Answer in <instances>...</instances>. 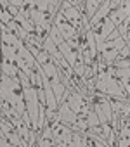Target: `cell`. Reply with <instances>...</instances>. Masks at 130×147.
<instances>
[{
  "mask_svg": "<svg viewBox=\"0 0 130 147\" xmlns=\"http://www.w3.org/2000/svg\"><path fill=\"white\" fill-rule=\"evenodd\" d=\"M59 50H61L62 57L66 59V61H68V62L73 66V69H75V64H77V61H78V50H75L73 47H70L66 40H64V42H61V45H59Z\"/></svg>",
  "mask_w": 130,
  "mask_h": 147,
  "instance_id": "cell-8",
  "label": "cell"
},
{
  "mask_svg": "<svg viewBox=\"0 0 130 147\" xmlns=\"http://www.w3.org/2000/svg\"><path fill=\"white\" fill-rule=\"evenodd\" d=\"M14 19H16V21H18V24H19L21 28H24L30 35H33V33H35V24H33V21H31L30 18H24V16L18 14Z\"/></svg>",
  "mask_w": 130,
  "mask_h": 147,
  "instance_id": "cell-12",
  "label": "cell"
},
{
  "mask_svg": "<svg viewBox=\"0 0 130 147\" xmlns=\"http://www.w3.org/2000/svg\"><path fill=\"white\" fill-rule=\"evenodd\" d=\"M52 138H54V145H71V138H73V130L64 125V123H57L52 128Z\"/></svg>",
  "mask_w": 130,
  "mask_h": 147,
  "instance_id": "cell-4",
  "label": "cell"
},
{
  "mask_svg": "<svg viewBox=\"0 0 130 147\" xmlns=\"http://www.w3.org/2000/svg\"><path fill=\"white\" fill-rule=\"evenodd\" d=\"M71 145H75V147H82V145H85V135L80 133V131H73Z\"/></svg>",
  "mask_w": 130,
  "mask_h": 147,
  "instance_id": "cell-16",
  "label": "cell"
},
{
  "mask_svg": "<svg viewBox=\"0 0 130 147\" xmlns=\"http://www.w3.org/2000/svg\"><path fill=\"white\" fill-rule=\"evenodd\" d=\"M113 67L114 69H121V67H130V57H125V59H118L113 62Z\"/></svg>",
  "mask_w": 130,
  "mask_h": 147,
  "instance_id": "cell-18",
  "label": "cell"
},
{
  "mask_svg": "<svg viewBox=\"0 0 130 147\" xmlns=\"http://www.w3.org/2000/svg\"><path fill=\"white\" fill-rule=\"evenodd\" d=\"M113 76L116 80H127L130 82V67H121V69H114Z\"/></svg>",
  "mask_w": 130,
  "mask_h": 147,
  "instance_id": "cell-13",
  "label": "cell"
},
{
  "mask_svg": "<svg viewBox=\"0 0 130 147\" xmlns=\"http://www.w3.org/2000/svg\"><path fill=\"white\" fill-rule=\"evenodd\" d=\"M68 104L70 107L77 113V114H87L92 109V102L89 100V95L80 94L75 88H70V95H68Z\"/></svg>",
  "mask_w": 130,
  "mask_h": 147,
  "instance_id": "cell-2",
  "label": "cell"
},
{
  "mask_svg": "<svg viewBox=\"0 0 130 147\" xmlns=\"http://www.w3.org/2000/svg\"><path fill=\"white\" fill-rule=\"evenodd\" d=\"M87 123H89V128H94V126L101 125V119H99V116L95 114L94 109H90V111L87 113Z\"/></svg>",
  "mask_w": 130,
  "mask_h": 147,
  "instance_id": "cell-14",
  "label": "cell"
},
{
  "mask_svg": "<svg viewBox=\"0 0 130 147\" xmlns=\"http://www.w3.org/2000/svg\"><path fill=\"white\" fill-rule=\"evenodd\" d=\"M57 113H59V119H61V123H64V125H73L75 121H77V113L70 107V104H68V100L66 102H61L59 104V109H57Z\"/></svg>",
  "mask_w": 130,
  "mask_h": 147,
  "instance_id": "cell-7",
  "label": "cell"
},
{
  "mask_svg": "<svg viewBox=\"0 0 130 147\" xmlns=\"http://www.w3.org/2000/svg\"><path fill=\"white\" fill-rule=\"evenodd\" d=\"M61 12L64 14V18H66V19L77 28V31H82V30H83V23H82L83 14H82L75 5H71V7H68V9H61Z\"/></svg>",
  "mask_w": 130,
  "mask_h": 147,
  "instance_id": "cell-6",
  "label": "cell"
},
{
  "mask_svg": "<svg viewBox=\"0 0 130 147\" xmlns=\"http://www.w3.org/2000/svg\"><path fill=\"white\" fill-rule=\"evenodd\" d=\"M52 24H54V26H56V28H57V30L61 31L62 38L66 40V42H68L70 38L77 36V35L80 33V31H77V28H75V26H73V24H71V23H70V21H68L66 18H64V14H62L61 11H59V12H57V16L54 18Z\"/></svg>",
  "mask_w": 130,
  "mask_h": 147,
  "instance_id": "cell-5",
  "label": "cell"
},
{
  "mask_svg": "<svg viewBox=\"0 0 130 147\" xmlns=\"http://www.w3.org/2000/svg\"><path fill=\"white\" fill-rule=\"evenodd\" d=\"M0 19H2V24H9L11 21H14L12 14L9 11H4V9H2V14H0Z\"/></svg>",
  "mask_w": 130,
  "mask_h": 147,
  "instance_id": "cell-19",
  "label": "cell"
},
{
  "mask_svg": "<svg viewBox=\"0 0 130 147\" xmlns=\"http://www.w3.org/2000/svg\"><path fill=\"white\" fill-rule=\"evenodd\" d=\"M49 36H50V40H52L57 47L61 45V42H64V38H62V35H61V31H59L54 24H52V30H50V35H49Z\"/></svg>",
  "mask_w": 130,
  "mask_h": 147,
  "instance_id": "cell-15",
  "label": "cell"
},
{
  "mask_svg": "<svg viewBox=\"0 0 130 147\" xmlns=\"http://www.w3.org/2000/svg\"><path fill=\"white\" fill-rule=\"evenodd\" d=\"M101 5H102L101 0H89V2H85V12H83V16L89 19V23L95 16V12L101 9Z\"/></svg>",
  "mask_w": 130,
  "mask_h": 147,
  "instance_id": "cell-11",
  "label": "cell"
},
{
  "mask_svg": "<svg viewBox=\"0 0 130 147\" xmlns=\"http://www.w3.org/2000/svg\"><path fill=\"white\" fill-rule=\"evenodd\" d=\"M90 30H92L94 38H95V43H97V47H99V45H102V43L108 40V36L116 30V26L113 24V21H111L109 18H106V19H102L99 24H95V26L90 28Z\"/></svg>",
  "mask_w": 130,
  "mask_h": 147,
  "instance_id": "cell-3",
  "label": "cell"
},
{
  "mask_svg": "<svg viewBox=\"0 0 130 147\" xmlns=\"http://www.w3.org/2000/svg\"><path fill=\"white\" fill-rule=\"evenodd\" d=\"M116 38H120V33H118V30H114V31H113V33L108 36V40H116ZM108 40H106V42H108Z\"/></svg>",
  "mask_w": 130,
  "mask_h": 147,
  "instance_id": "cell-22",
  "label": "cell"
},
{
  "mask_svg": "<svg viewBox=\"0 0 130 147\" xmlns=\"http://www.w3.org/2000/svg\"><path fill=\"white\" fill-rule=\"evenodd\" d=\"M2 73L11 78H18V73H19V66L18 61H11V59H2Z\"/></svg>",
  "mask_w": 130,
  "mask_h": 147,
  "instance_id": "cell-10",
  "label": "cell"
},
{
  "mask_svg": "<svg viewBox=\"0 0 130 147\" xmlns=\"http://www.w3.org/2000/svg\"><path fill=\"white\" fill-rule=\"evenodd\" d=\"M43 50L56 61V62H59V61H62L64 57H62V54H61V50H59V47L50 40V36H47L45 40H43Z\"/></svg>",
  "mask_w": 130,
  "mask_h": 147,
  "instance_id": "cell-9",
  "label": "cell"
},
{
  "mask_svg": "<svg viewBox=\"0 0 130 147\" xmlns=\"http://www.w3.org/2000/svg\"><path fill=\"white\" fill-rule=\"evenodd\" d=\"M0 126H2V131H12V130H16L14 123H12L9 118H5V116H2V121H0Z\"/></svg>",
  "mask_w": 130,
  "mask_h": 147,
  "instance_id": "cell-17",
  "label": "cell"
},
{
  "mask_svg": "<svg viewBox=\"0 0 130 147\" xmlns=\"http://www.w3.org/2000/svg\"><path fill=\"white\" fill-rule=\"evenodd\" d=\"M101 126H102V137L108 140V137L111 135V121H104L101 123Z\"/></svg>",
  "mask_w": 130,
  "mask_h": 147,
  "instance_id": "cell-20",
  "label": "cell"
},
{
  "mask_svg": "<svg viewBox=\"0 0 130 147\" xmlns=\"http://www.w3.org/2000/svg\"><path fill=\"white\" fill-rule=\"evenodd\" d=\"M125 47H127V42L123 40V36H120V38H116V40H108V42H104V43L99 45L97 49H99V55H101L108 64H113L114 59L118 57V54H120Z\"/></svg>",
  "mask_w": 130,
  "mask_h": 147,
  "instance_id": "cell-1",
  "label": "cell"
},
{
  "mask_svg": "<svg viewBox=\"0 0 130 147\" xmlns=\"http://www.w3.org/2000/svg\"><path fill=\"white\" fill-rule=\"evenodd\" d=\"M49 59H50V55H49V54H47L45 50H42V52H40V54L37 55V62H38L40 66H43V64H45V62H47Z\"/></svg>",
  "mask_w": 130,
  "mask_h": 147,
  "instance_id": "cell-21",
  "label": "cell"
}]
</instances>
